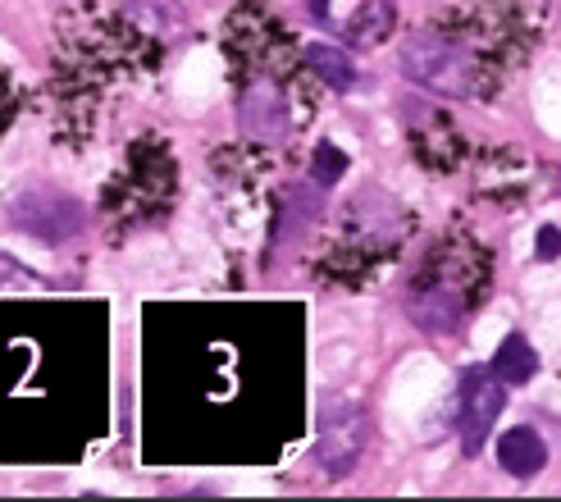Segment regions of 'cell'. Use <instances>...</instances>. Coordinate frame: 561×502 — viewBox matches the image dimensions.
Masks as SVG:
<instances>
[{"instance_id": "6da1fadb", "label": "cell", "mask_w": 561, "mask_h": 502, "mask_svg": "<svg viewBox=\"0 0 561 502\" xmlns=\"http://www.w3.org/2000/svg\"><path fill=\"white\" fill-rule=\"evenodd\" d=\"M402 69L420 88L443 96H474L480 92V60L461 42H447L438 33H415L402 46Z\"/></svg>"}, {"instance_id": "7a4b0ae2", "label": "cell", "mask_w": 561, "mask_h": 502, "mask_svg": "<svg viewBox=\"0 0 561 502\" xmlns=\"http://www.w3.org/2000/svg\"><path fill=\"white\" fill-rule=\"evenodd\" d=\"M502 384H507V379H502L497 370H484V366H470L461 375V448L466 453L484 448L493 421L502 415V402H507Z\"/></svg>"}, {"instance_id": "3957f363", "label": "cell", "mask_w": 561, "mask_h": 502, "mask_svg": "<svg viewBox=\"0 0 561 502\" xmlns=\"http://www.w3.org/2000/svg\"><path fill=\"white\" fill-rule=\"evenodd\" d=\"M360 453H366V411L352 402H333L320 415V466L329 476H347L356 470Z\"/></svg>"}, {"instance_id": "277c9868", "label": "cell", "mask_w": 561, "mask_h": 502, "mask_svg": "<svg viewBox=\"0 0 561 502\" xmlns=\"http://www.w3.org/2000/svg\"><path fill=\"white\" fill-rule=\"evenodd\" d=\"M242 128L251 137H265V142H274V137L288 133V101H284V88H274V82H251V88H242Z\"/></svg>"}, {"instance_id": "5b68a950", "label": "cell", "mask_w": 561, "mask_h": 502, "mask_svg": "<svg viewBox=\"0 0 561 502\" xmlns=\"http://www.w3.org/2000/svg\"><path fill=\"white\" fill-rule=\"evenodd\" d=\"M497 461H502V470L507 476H516V480H529V476H539L543 470V461H548V443L535 434V430H507L502 434V443H497Z\"/></svg>"}, {"instance_id": "8992f818", "label": "cell", "mask_w": 561, "mask_h": 502, "mask_svg": "<svg viewBox=\"0 0 561 502\" xmlns=\"http://www.w3.org/2000/svg\"><path fill=\"white\" fill-rule=\"evenodd\" d=\"M493 370L507 379V384H529V379L539 375V352L529 347L520 333H507L502 347H497V356H493Z\"/></svg>"}, {"instance_id": "52a82bcc", "label": "cell", "mask_w": 561, "mask_h": 502, "mask_svg": "<svg viewBox=\"0 0 561 502\" xmlns=\"http://www.w3.org/2000/svg\"><path fill=\"white\" fill-rule=\"evenodd\" d=\"M306 65H311L320 73V82H324V88H333V92H347L356 82V69L347 60V50H339V46H324V42L306 46Z\"/></svg>"}, {"instance_id": "ba28073f", "label": "cell", "mask_w": 561, "mask_h": 502, "mask_svg": "<svg viewBox=\"0 0 561 502\" xmlns=\"http://www.w3.org/2000/svg\"><path fill=\"white\" fill-rule=\"evenodd\" d=\"M388 23H392V10L383 5V0H370L366 14L352 23V37H356V42H375V37H383V27H388Z\"/></svg>"}, {"instance_id": "9c48e42d", "label": "cell", "mask_w": 561, "mask_h": 502, "mask_svg": "<svg viewBox=\"0 0 561 502\" xmlns=\"http://www.w3.org/2000/svg\"><path fill=\"white\" fill-rule=\"evenodd\" d=\"M343 170H347V160H343V151L324 142V147L316 151V179H320V183H333V179H343Z\"/></svg>"}, {"instance_id": "30bf717a", "label": "cell", "mask_w": 561, "mask_h": 502, "mask_svg": "<svg viewBox=\"0 0 561 502\" xmlns=\"http://www.w3.org/2000/svg\"><path fill=\"white\" fill-rule=\"evenodd\" d=\"M557 251H561V238H557V229H543V238H539V256H543V261H552Z\"/></svg>"}, {"instance_id": "8fae6325", "label": "cell", "mask_w": 561, "mask_h": 502, "mask_svg": "<svg viewBox=\"0 0 561 502\" xmlns=\"http://www.w3.org/2000/svg\"><path fill=\"white\" fill-rule=\"evenodd\" d=\"M320 5H324V0H320Z\"/></svg>"}]
</instances>
